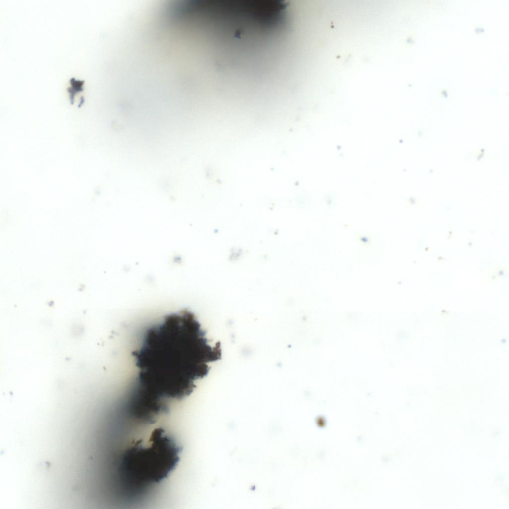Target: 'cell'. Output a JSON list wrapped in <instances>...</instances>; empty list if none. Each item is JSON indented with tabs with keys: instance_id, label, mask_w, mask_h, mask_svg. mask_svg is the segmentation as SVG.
<instances>
[{
	"instance_id": "cell-1",
	"label": "cell",
	"mask_w": 509,
	"mask_h": 509,
	"mask_svg": "<svg viewBox=\"0 0 509 509\" xmlns=\"http://www.w3.org/2000/svg\"><path fill=\"white\" fill-rule=\"evenodd\" d=\"M138 371L131 400L145 409L169 410L168 400H180L206 376L208 363L221 358L219 342L212 346L193 313L184 309L165 316L146 330L132 353Z\"/></svg>"
},
{
	"instance_id": "cell-2",
	"label": "cell",
	"mask_w": 509,
	"mask_h": 509,
	"mask_svg": "<svg viewBox=\"0 0 509 509\" xmlns=\"http://www.w3.org/2000/svg\"><path fill=\"white\" fill-rule=\"evenodd\" d=\"M182 447L176 438L162 427L155 428L147 444L136 440L123 453L121 470L135 483L158 484L167 478L177 466Z\"/></svg>"
}]
</instances>
